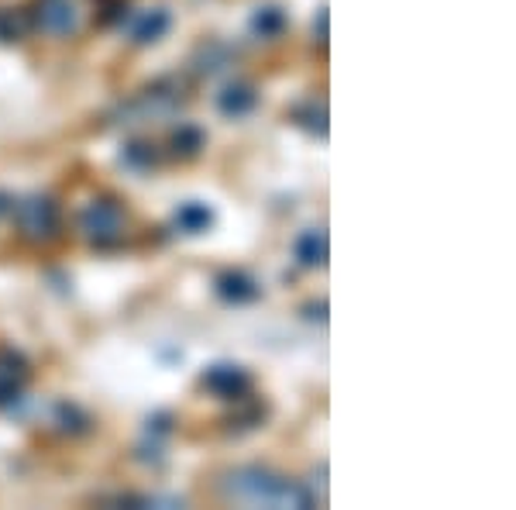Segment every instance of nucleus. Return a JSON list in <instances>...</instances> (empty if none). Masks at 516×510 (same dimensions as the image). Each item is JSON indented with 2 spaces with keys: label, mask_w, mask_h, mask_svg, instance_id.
Wrapping results in <instances>:
<instances>
[{
  "label": "nucleus",
  "mask_w": 516,
  "mask_h": 510,
  "mask_svg": "<svg viewBox=\"0 0 516 510\" xmlns=\"http://www.w3.org/2000/svg\"><path fill=\"white\" fill-rule=\"evenodd\" d=\"M80 228L90 242H97V245H114V242L121 238V231H124V215H121V207L111 204V200H94V204L83 207Z\"/></svg>",
  "instance_id": "obj_2"
},
{
  "label": "nucleus",
  "mask_w": 516,
  "mask_h": 510,
  "mask_svg": "<svg viewBox=\"0 0 516 510\" xmlns=\"http://www.w3.org/2000/svg\"><path fill=\"white\" fill-rule=\"evenodd\" d=\"M17 394H21V386H17L15 379V369H0V407L15 404Z\"/></svg>",
  "instance_id": "obj_17"
},
{
  "label": "nucleus",
  "mask_w": 516,
  "mask_h": 510,
  "mask_svg": "<svg viewBox=\"0 0 516 510\" xmlns=\"http://www.w3.org/2000/svg\"><path fill=\"white\" fill-rule=\"evenodd\" d=\"M173 148L179 155H196L203 148V132L196 125H179V132L173 135Z\"/></svg>",
  "instance_id": "obj_13"
},
{
  "label": "nucleus",
  "mask_w": 516,
  "mask_h": 510,
  "mask_svg": "<svg viewBox=\"0 0 516 510\" xmlns=\"http://www.w3.org/2000/svg\"><path fill=\"white\" fill-rule=\"evenodd\" d=\"M255 90L248 86V83H231V86H224L221 94H217V111L227 117H244L255 111Z\"/></svg>",
  "instance_id": "obj_6"
},
{
  "label": "nucleus",
  "mask_w": 516,
  "mask_h": 510,
  "mask_svg": "<svg viewBox=\"0 0 516 510\" xmlns=\"http://www.w3.org/2000/svg\"><path fill=\"white\" fill-rule=\"evenodd\" d=\"M38 28L45 35H73L80 28V11L73 0H42L38 4Z\"/></svg>",
  "instance_id": "obj_4"
},
{
  "label": "nucleus",
  "mask_w": 516,
  "mask_h": 510,
  "mask_svg": "<svg viewBox=\"0 0 516 510\" xmlns=\"http://www.w3.org/2000/svg\"><path fill=\"white\" fill-rule=\"evenodd\" d=\"M25 35V21L15 11H0V42H17Z\"/></svg>",
  "instance_id": "obj_15"
},
{
  "label": "nucleus",
  "mask_w": 516,
  "mask_h": 510,
  "mask_svg": "<svg viewBox=\"0 0 516 510\" xmlns=\"http://www.w3.org/2000/svg\"><path fill=\"white\" fill-rule=\"evenodd\" d=\"M169 25H173V17H169V11H162V7H155V11H145V15L138 17L134 25H131V38L138 42V45H148V42H159L162 35L169 32Z\"/></svg>",
  "instance_id": "obj_9"
},
{
  "label": "nucleus",
  "mask_w": 516,
  "mask_h": 510,
  "mask_svg": "<svg viewBox=\"0 0 516 510\" xmlns=\"http://www.w3.org/2000/svg\"><path fill=\"white\" fill-rule=\"evenodd\" d=\"M124 165L128 169H152L155 165V148L148 145V142H131V145H124Z\"/></svg>",
  "instance_id": "obj_14"
},
{
  "label": "nucleus",
  "mask_w": 516,
  "mask_h": 510,
  "mask_svg": "<svg viewBox=\"0 0 516 510\" xmlns=\"http://www.w3.org/2000/svg\"><path fill=\"white\" fill-rule=\"evenodd\" d=\"M296 117H303V125H307L310 132L327 135V115H323V107H317V104H310V107H303V111H296Z\"/></svg>",
  "instance_id": "obj_16"
},
{
  "label": "nucleus",
  "mask_w": 516,
  "mask_h": 510,
  "mask_svg": "<svg viewBox=\"0 0 516 510\" xmlns=\"http://www.w3.org/2000/svg\"><path fill=\"white\" fill-rule=\"evenodd\" d=\"M227 494L244 504H269V507H313V494L307 486L293 483V479H279L265 469H238L227 476Z\"/></svg>",
  "instance_id": "obj_1"
},
{
  "label": "nucleus",
  "mask_w": 516,
  "mask_h": 510,
  "mask_svg": "<svg viewBox=\"0 0 516 510\" xmlns=\"http://www.w3.org/2000/svg\"><path fill=\"white\" fill-rule=\"evenodd\" d=\"M210 225H213V211H210L207 204H200V200H186L176 211V228L186 231V235H200Z\"/></svg>",
  "instance_id": "obj_10"
},
{
  "label": "nucleus",
  "mask_w": 516,
  "mask_h": 510,
  "mask_svg": "<svg viewBox=\"0 0 516 510\" xmlns=\"http://www.w3.org/2000/svg\"><path fill=\"white\" fill-rule=\"evenodd\" d=\"M231 66V49L227 45H217V42H210L207 49L200 52V73H221V69Z\"/></svg>",
  "instance_id": "obj_12"
},
{
  "label": "nucleus",
  "mask_w": 516,
  "mask_h": 510,
  "mask_svg": "<svg viewBox=\"0 0 516 510\" xmlns=\"http://www.w3.org/2000/svg\"><path fill=\"white\" fill-rule=\"evenodd\" d=\"M248 373H244L242 365L234 363H217L210 365L207 373H203V386L213 390L217 396H227V400H234V396H242L248 390Z\"/></svg>",
  "instance_id": "obj_5"
},
{
  "label": "nucleus",
  "mask_w": 516,
  "mask_h": 510,
  "mask_svg": "<svg viewBox=\"0 0 516 510\" xmlns=\"http://www.w3.org/2000/svg\"><path fill=\"white\" fill-rule=\"evenodd\" d=\"M17 225L21 231L42 242V238H52L59 231V207L52 197H25L17 204Z\"/></svg>",
  "instance_id": "obj_3"
},
{
  "label": "nucleus",
  "mask_w": 516,
  "mask_h": 510,
  "mask_svg": "<svg viewBox=\"0 0 516 510\" xmlns=\"http://www.w3.org/2000/svg\"><path fill=\"white\" fill-rule=\"evenodd\" d=\"M293 252H296L300 265H307V269H313V265H323V263H327V235H323L321 228H307L300 238H296Z\"/></svg>",
  "instance_id": "obj_8"
},
{
  "label": "nucleus",
  "mask_w": 516,
  "mask_h": 510,
  "mask_svg": "<svg viewBox=\"0 0 516 510\" xmlns=\"http://www.w3.org/2000/svg\"><path fill=\"white\" fill-rule=\"evenodd\" d=\"M217 294L224 296L227 304H252L262 290L248 273H224V276H217Z\"/></svg>",
  "instance_id": "obj_7"
},
{
  "label": "nucleus",
  "mask_w": 516,
  "mask_h": 510,
  "mask_svg": "<svg viewBox=\"0 0 516 510\" xmlns=\"http://www.w3.org/2000/svg\"><path fill=\"white\" fill-rule=\"evenodd\" d=\"M11 211V197L7 194H0V215H7Z\"/></svg>",
  "instance_id": "obj_18"
},
{
  "label": "nucleus",
  "mask_w": 516,
  "mask_h": 510,
  "mask_svg": "<svg viewBox=\"0 0 516 510\" xmlns=\"http://www.w3.org/2000/svg\"><path fill=\"white\" fill-rule=\"evenodd\" d=\"M283 28H286V11L275 7V4H265L252 15V32L262 35V38H275Z\"/></svg>",
  "instance_id": "obj_11"
}]
</instances>
